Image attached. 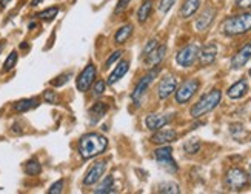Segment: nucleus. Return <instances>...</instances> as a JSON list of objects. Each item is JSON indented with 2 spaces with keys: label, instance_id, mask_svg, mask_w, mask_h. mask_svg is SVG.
I'll return each instance as SVG.
<instances>
[{
  "label": "nucleus",
  "instance_id": "f257e3e1",
  "mask_svg": "<svg viewBox=\"0 0 251 194\" xmlns=\"http://www.w3.org/2000/svg\"><path fill=\"white\" fill-rule=\"evenodd\" d=\"M108 146V140L105 136L97 134V133H90L85 134L80 142H79V154L82 156V159L88 160L94 156L102 154L103 151Z\"/></svg>",
  "mask_w": 251,
  "mask_h": 194
},
{
  "label": "nucleus",
  "instance_id": "f03ea898",
  "mask_svg": "<svg viewBox=\"0 0 251 194\" xmlns=\"http://www.w3.org/2000/svg\"><path fill=\"white\" fill-rule=\"evenodd\" d=\"M222 31L226 36H239V34H245V32L251 31V13H244V14L228 17L224 22Z\"/></svg>",
  "mask_w": 251,
  "mask_h": 194
},
{
  "label": "nucleus",
  "instance_id": "7ed1b4c3",
  "mask_svg": "<svg viewBox=\"0 0 251 194\" xmlns=\"http://www.w3.org/2000/svg\"><path fill=\"white\" fill-rule=\"evenodd\" d=\"M221 99H222L221 90H213L208 94H205L203 97H201V100L198 103L193 105L191 111H190L191 117L193 119H199V117L205 116L206 113L213 111L214 108L221 103Z\"/></svg>",
  "mask_w": 251,
  "mask_h": 194
},
{
  "label": "nucleus",
  "instance_id": "20e7f679",
  "mask_svg": "<svg viewBox=\"0 0 251 194\" xmlns=\"http://www.w3.org/2000/svg\"><path fill=\"white\" fill-rule=\"evenodd\" d=\"M159 71H160V68H159V67H154L148 74H145L144 77H142V79L139 80V83L136 85L134 91L131 93V99H133V102H134L136 105L140 103L142 97H144L145 93L148 91V88H150V85L152 83V80H154V79L157 77Z\"/></svg>",
  "mask_w": 251,
  "mask_h": 194
},
{
  "label": "nucleus",
  "instance_id": "39448f33",
  "mask_svg": "<svg viewBox=\"0 0 251 194\" xmlns=\"http://www.w3.org/2000/svg\"><path fill=\"white\" fill-rule=\"evenodd\" d=\"M225 183L231 191H242L248 185V176L241 168H231L225 176Z\"/></svg>",
  "mask_w": 251,
  "mask_h": 194
},
{
  "label": "nucleus",
  "instance_id": "423d86ee",
  "mask_svg": "<svg viewBox=\"0 0 251 194\" xmlns=\"http://www.w3.org/2000/svg\"><path fill=\"white\" fill-rule=\"evenodd\" d=\"M199 90V80L198 79H188L185 80L179 88L174 91L176 93V102L183 105V103H188L193 96L196 94V91Z\"/></svg>",
  "mask_w": 251,
  "mask_h": 194
},
{
  "label": "nucleus",
  "instance_id": "0eeeda50",
  "mask_svg": "<svg viewBox=\"0 0 251 194\" xmlns=\"http://www.w3.org/2000/svg\"><path fill=\"white\" fill-rule=\"evenodd\" d=\"M154 157L159 162V165L167 170L168 172H177L179 167L176 164V160L173 159V149L171 146H160L154 151Z\"/></svg>",
  "mask_w": 251,
  "mask_h": 194
},
{
  "label": "nucleus",
  "instance_id": "6e6552de",
  "mask_svg": "<svg viewBox=\"0 0 251 194\" xmlns=\"http://www.w3.org/2000/svg\"><path fill=\"white\" fill-rule=\"evenodd\" d=\"M198 57H199V47L198 45H187L177 52L176 62L183 68H190L194 65V62L198 60Z\"/></svg>",
  "mask_w": 251,
  "mask_h": 194
},
{
  "label": "nucleus",
  "instance_id": "1a4fd4ad",
  "mask_svg": "<svg viewBox=\"0 0 251 194\" xmlns=\"http://www.w3.org/2000/svg\"><path fill=\"white\" fill-rule=\"evenodd\" d=\"M97 75V70L93 63H88L86 67L83 68V71L79 74V77L75 79V86H77V90L80 93H85L90 90V86L93 85L94 79Z\"/></svg>",
  "mask_w": 251,
  "mask_h": 194
},
{
  "label": "nucleus",
  "instance_id": "9d476101",
  "mask_svg": "<svg viewBox=\"0 0 251 194\" xmlns=\"http://www.w3.org/2000/svg\"><path fill=\"white\" fill-rule=\"evenodd\" d=\"M105 170H106V160L96 162V164L88 171H86V174L83 177V185L90 187V185H94L96 182H99L100 177L103 176Z\"/></svg>",
  "mask_w": 251,
  "mask_h": 194
},
{
  "label": "nucleus",
  "instance_id": "9b49d317",
  "mask_svg": "<svg viewBox=\"0 0 251 194\" xmlns=\"http://www.w3.org/2000/svg\"><path fill=\"white\" fill-rule=\"evenodd\" d=\"M176 88H177V80H176V77H174V75H165V77L160 80L159 86H157V96H159V99H162V100L168 99V97L174 91H176Z\"/></svg>",
  "mask_w": 251,
  "mask_h": 194
},
{
  "label": "nucleus",
  "instance_id": "f8f14e48",
  "mask_svg": "<svg viewBox=\"0 0 251 194\" xmlns=\"http://www.w3.org/2000/svg\"><path fill=\"white\" fill-rule=\"evenodd\" d=\"M171 116L168 114H148L145 119V125L151 131H157V129L163 128L171 122Z\"/></svg>",
  "mask_w": 251,
  "mask_h": 194
},
{
  "label": "nucleus",
  "instance_id": "ddd939ff",
  "mask_svg": "<svg viewBox=\"0 0 251 194\" xmlns=\"http://www.w3.org/2000/svg\"><path fill=\"white\" fill-rule=\"evenodd\" d=\"M250 59H251V42H248L245 47H242L233 56V59H231V68H234V70L242 68Z\"/></svg>",
  "mask_w": 251,
  "mask_h": 194
},
{
  "label": "nucleus",
  "instance_id": "4468645a",
  "mask_svg": "<svg viewBox=\"0 0 251 194\" xmlns=\"http://www.w3.org/2000/svg\"><path fill=\"white\" fill-rule=\"evenodd\" d=\"M217 57V47L214 43H208L202 49H199V63L201 67H208Z\"/></svg>",
  "mask_w": 251,
  "mask_h": 194
},
{
  "label": "nucleus",
  "instance_id": "2eb2a0df",
  "mask_svg": "<svg viewBox=\"0 0 251 194\" xmlns=\"http://www.w3.org/2000/svg\"><path fill=\"white\" fill-rule=\"evenodd\" d=\"M176 139H177V133L174 129H157V133L152 134L150 140L156 145H165L174 142Z\"/></svg>",
  "mask_w": 251,
  "mask_h": 194
},
{
  "label": "nucleus",
  "instance_id": "dca6fc26",
  "mask_svg": "<svg viewBox=\"0 0 251 194\" xmlns=\"http://www.w3.org/2000/svg\"><path fill=\"white\" fill-rule=\"evenodd\" d=\"M214 16H216V9L214 8H211V6L205 8L203 13L198 17V20H196V29H198V31H205L206 28H208L213 24Z\"/></svg>",
  "mask_w": 251,
  "mask_h": 194
},
{
  "label": "nucleus",
  "instance_id": "f3484780",
  "mask_svg": "<svg viewBox=\"0 0 251 194\" xmlns=\"http://www.w3.org/2000/svg\"><path fill=\"white\" fill-rule=\"evenodd\" d=\"M108 113V105L105 102H96L91 108H90V123L96 125L97 122L103 119V116H106Z\"/></svg>",
  "mask_w": 251,
  "mask_h": 194
},
{
  "label": "nucleus",
  "instance_id": "a211bd4d",
  "mask_svg": "<svg viewBox=\"0 0 251 194\" xmlns=\"http://www.w3.org/2000/svg\"><path fill=\"white\" fill-rule=\"evenodd\" d=\"M165 54H167V47L157 45V48L152 49L145 57V62H147V65H150V67H157V65L165 59Z\"/></svg>",
  "mask_w": 251,
  "mask_h": 194
},
{
  "label": "nucleus",
  "instance_id": "6ab92c4d",
  "mask_svg": "<svg viewBox=\"0 0 251 194\" xmlns=\"http://www.w3.org/2000/svg\"><path fill=\"white\" fill-rule=\"evenodd\" d=\"M248 91V83L245 79H241L239 82H236L234 85H231L230 88H228L226 94L230 99H241V97H244Z\"/></svg>",
  "mask_w": 251,
  "mask_h": 194
},
{
  "label": "nucleus",
  "instance_id": "aec40b11",
  "mask_svg": "<svg viewBox=\"0 0 251 194\" xmlns=\"http://www.w3.org/2000/svg\"><path fill=\"white\" fill-rule=\"evenodd\" d=\"M128 68H129V63H128V60H124V62H121L116 67V70L110 74V77H108V80H106V83L108 85H114L116 82H119L121 80L124 75L128 73Z\"/></svg>",
  "mask_w": 251,
  "mask_h": 194
},
{
  "label": "nucleus",
  "instance_id": "412c9836",
  "mask_svg": "<svg viewBox=\"0 0 251 194\" xmlns=\"http://www.w3.org/2000/svg\"><path fill=\"white\" fill-rule=\"evenodd\" d=\"M201 6V0H185L182 8H180V17L188 19L198 13V9Z\"/></svg>",
  "mask_w": 251,
  "mask_h": 194
},
{
  "label": "nucleus",
  "instance_id": "4be33fe9",
  "mask_svg": "<svg viewBox=\"0 0 251 194\" xmlns=\"http://www.w3.org/2000/svg\"><path fill=\"white\" fill-rule=\"evenodd\" d=\"M39 106V99L36 97H31V99H22L19 102L14 103V110L17 113H26L29 110H34V108Z\"/></svg>",
  "mask_w": 251,
  "mask_h": 194
},
{
  "label": "nucleus",
  "instance_id": "5701e85b",
  "mask_svg": "<svg viewBox=\"0 0 251 194\" xmlns=\"http://www.w3.org/2000/svg\"><path fill=\"white\" fill-rule=\"evenodd\" d=\"M152 6H154V0H145V2L140 5V8L137 9V20L140 24H144V22L148 20V17L151 16Z\"/></svg>",
  "mask_w": 251,
  "mask_h": 194
},
{
  "label": "nucleus",
  "instance_id": "b1692460",
  "mask_svg": "<svg viewBox=\"0 0 251 194\" xmlns=\"http://www.w3.org/2000/svg\"><path fill=\"white\" fill-rule=\"evenodd\" d=\"M133 25H124L121 29H117V32L114 34V42L117 43V45H122V43H125L129 37H131V34H133Z\"/></svg>",
  "mask_w": 251,
  "mask_h": 194
},
{
  "label": "nucleus",
  "instance_id": "393cba45",
  "mask_svg": "<svg viewBox=\"0 0 251 194\" xmlns=\"http://www.w3.org/2000/svg\"><path fill=\"white\" fill-rule=\"evenodd\" d=\"M114 179L113 176H106L100 183H99V187H97L94 190L96 194H105V193H114Z\"/></svg>",
  "mask_w": 251,
  "mask_h": 194
},
{
  "label": "nucleus",
  "instance_id": "a878e982",
  "mask_svg": "<svg viewBox=\"0 0 251 194\" xmlns=\"http://www.w3.org/2000/svg\"><path fill=\"white\" fill-rule=\"evenodd\" d=\"M40 171H42V165L36 159H31L25 164V172L28 176H37V174H40Z\"/></svg>",
  "mask_w": 251,
  "mask_h": 194
},
{
  "label": "nucleus",
  "instance_id": "bb28decb",
  "mask_svg": "<svg viewBox=\"0 0 251 194\" xmlns=\"http://www.w3.org/2000/svg\"><path fill=\"white\" fill-rule=\"evenodd\" d=\"M59 14V8L57 6H51V8H47V9H43L42 13H39V19L43 20V22H51L57 17Z\"/></svg>",
  "mask_w": 251,
  "mask_h": 194
},
{
  "label": "nucleus",
  "instance_id": "cd10ccee",
  "mask_svg": "<svg viewBox=\"0 0 251 194\" xmlns=\"http://www.w3.org/2000/svg\"><path fill=\"white\" fill-rule=\"evenodd\" d=\"M17 60H19V52H17V51H11V52H9V56L6 57V60H5V63H3L2 71H3V73H9L11 70H13V68L16 67Z\"/></svg>",
  "mask_w": 251,
  "mask_h": 194
},
{
  "label": "nucleus",
  "instance_id": "c85d7f7f",
  "mask_svg": "<svg viewBox=\"0 0 251 194\" xmlns=\"http://www.w3.org/2000/svg\"><path fill=\"white\" fill-rule=\"evenodd\" d=\"M157 191H159V193H163V194H177V193H180L179 185H177V183H173V182L160 183L159 188H157Z\"/></svg>",
  "mask_w": 251,
  "mask_h": 194
},
{
  "label": "nucleus",
  "instance_id": "c756f323",
  "mask_svg": "<svg viewBox=\"0 0 251 194\" xmlns=\"http://www.w3.org/2000/svg\"><path fill=\"white\" fill-rule=\"evenodd\" d=\"M183 149H185V153H188V154H196L201 149L199 139H188L187 142L183 144Z\"/></svg>",
  "mask_w": 251,
  "mask_h": 194
},
{
  "label": "nucleus",
  "instance_id": "7c9ffc66",
  "mask_svg": "<svg viewBox=\"0 0 251 194\" xmlns=\"http://www.w3.org/2000/svg\"><path fill=\"white\" fill-rule=\"evenodd\" d=\"M105 88H106V83H105V80H97V82L94 83L93 94H94L96 97H99V96H102V94L105 93Z\"/></svg>",
  "mask_w": 251,
  "mask_h": 194
},
{
  "label": "nucleus",
  "instance_id": "2f4dec72",
  "mask_svg": "<svg viewBox=\"0 0 251 194\" xmlns=\"http://www.w3.org/2000/svg\"><path fill=\"white\" fill-rule=\"evenodd\" d=\"M71 75H73L71 73H65V74H60L56 80H52V82H51V85H52V86H62V85H65V83H67V82L70 80Z\"/></svg>",
  "mask_w": 251,
  "mask_h": 194
},
{
  "label": "nucleus",
  "instance_id": "473e14b6",
  "mask_svg": "<svg viewBox=\"0 0 251 194\" xmlns=\"http://www.w3.org/2000/svg\"><path fill=\"white\" fill-rule=\"evenodd\" d=\"M157 45H159V43H157V40L156 39H151L148 43H147V47L144 48V51H142V56H144V57H147L148 56V54L152 51V49H154V48H157Z\"/></svg>",
  "mask_w": 251,
  "mask_h": 194
},
{
  "label": "nucleus",
  "instance_id": "72a5a7b5",
  "mask_svg": "<svg viewBox=\"0 0 251 194\" xmlns=\"http://www.w3.org/2000/svg\"><path fill=\"white\" fill-rule=\"evenodd\" d=\"M174 2H176V0H160L159 11L160 13H168V11L171 9V6L174 5Z\"/></svg>",
  "mask_w": 251,
  "mask_h": 194
},
{
  "label": "nucleus",
  "instance_id": "f704fd0d",
  "mask_svg": "<svg viewBox=\"0 0 251 194\" xmlns=\"http://www.w3.org/2000/svg\"><path fill=\"white\" fill-rule=\"evenodd\" d=\"M63 190V180H57L56 183H52L51 188L48 190V194H60Z\"/></svg>",
  "mask_w": 251,
  "mask_h": 194
},
{
  "label": "nucleus",
  "instance_id": "c9c22d12",
  "mask_svg": "<svg viewBox=\"0 0 251 194\" xmlns=\"http://www.w3.org/2000/svg\"><path fill=\"white\" fill-rule=\"evenodd\" d=\"M121 57H122V51H114V52L111 54V56L108 57V60L105 62V67H106V68H108V67H111V65H113L114 62H117Z\"/></svg>",
  "mask_w": 251,
  "mask_h": 194
},
{
  "label": "nucleus",
  "instance_id": "e433bc0d",
  "mask_svg": "<svg viewBox=\"0 0 251 194\" xmlns=\"http://www.w3.org/2000/svg\"><path fill=\"white\" fill-rule=\"evenodd\" d=\"M131 3V0H119V3H117V6H116V9H114V14H121V13H124V11L126 9V6Z\"/></svg>",
  "mask_w": 251,
  "mask_h": 194
},
{
  "label": "nucleus",
  "instance_id": "4c0bfd02",
  "mask_svg": "<svg viewBox=\"0 0 251 194\" xmlns=\"http://www.w3.org/2000/svg\"><path fill=\"white\" fill-rule=\"evenodd\" d=\"M43 97H45V102H48V103H56V102H57V96H56V93L51 91V90L45 91Z\"/></svg>",
  "mask_w": 251,
  "mask_h": 194
},
{
  "label": "nucleus",
  "instance_id": "58836bf2",
  "mask_svg": "<svg viewBox=\"0 0 251 194\" xmlns=\"http://www.w3.org/2000/svg\"><path fill=\"white\" fill-rule=\"evenodd\" d=\"M237 8H251V0H236Z\"/></svg>",
  "mask_w": 251,
  "mask_h": 194
},
{
  "label": "nucleus",
  "instance_id": "ea45409f",
  "mask_svg": "<svg viewBox=\"0 0 251 194\" xmlns=\"http://www.w3.org/2000/svg\"><path fill=\"white\" fill-rule=\"evenodd\" d=\"M9 2H11V0H0V6H2V9H3V8H6Z\"/></svg>",
  "mask_w": 251,
  "mask_h": 194
},
{
  "label": "nucleus",
  "instance_id": "a19ab883",
  "mask_svg": "<svg viewBox=\"0 0 251 194\" xmlns=\"http://www.w3.org/2000/svg\"><path fill=\"white\" fill-rule=\"evenodd\" d=\"M40 2H42V0H32V2H31V5H32V6H36V5H39Z\"/></svg>",
  "mask_w": 251,
  "mask_h": 194
},
{
  "label": "nucleus",
  "instance_id": "79ce46f5",
  "mask_svg": "<svg viewBox=\"0 0 251 194\" xmlns=\"http://www.w3.org/2000/svg\"><path fill=\"white\" fill-rule=\"evenodd\" d=\"M3 48H5V42H0V52L3 51Z\"/></svg>",
  "mask_w": 251,
  "mask_h": 194
},
{
  "label": "nucleus",
  "instance_id": "37998d69",
  "mask_svg": "<svg viewBox=\"0 0 251 194\" xmlns=\"http://www.w3.org/2000/svg\"><path fill=\"white\" fill-rule=\"evenodd\" d=\"M248 179L251 180V165H250V170H248Z\"/></svg>",
  "mask_w": 251,
  "mask_h": 194
},
{
  "label": "nucleus",
  "instance_id": "c03bdc74",
  "mask_svg": "<svg viewBox=\"0 0 251 194\" xmlns=\"http://www.w3.org/2000/svg\"><path fill=\"white\" fill-rule=\"evenodd\" d=\"M250 75H251V70H250Z\"/></svg>",
  "mask_w": 251,
  "mask_h": 194
}]
</instances>
